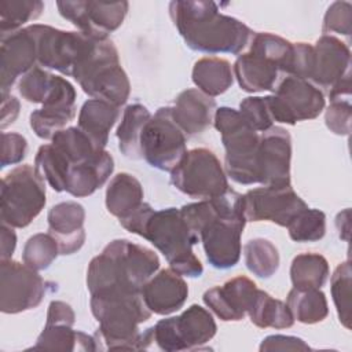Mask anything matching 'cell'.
<instances>
[{
    "label": "cell",
    "instance_id": "1",
    "mask_svg": "<svg viewBox=\"0 0 352 352\" xmlns=\"http://www.w3.org/2000/svg\"><path fill=\"white\" fill-rule=\"evenodd\" d=\"M180 212L202 242L206 260L219 270L238 264L241 236L246 224L242 209V194L228 188L224 194L187 204Z\"/></svg>",
    "mask_w": 352,
    "mask_h": 352
},
{
    "label": "cell",
    "instance_id": "2",
    "mask_svg": "<svg viewBox=\"0 0 352 352\" xmlns=\"http://www.w3.org/2000/svg\"><path fill=\"white\" fill-rule=\"evenodd\" d=\"M169 15L187 47L199 52L238 55L254 34L239 19L221 14L213 1H170Z\"/></svg>",
    "mask_w": 352,
    "mask_h": 352
},
{
    "label": "cell",
    "instance_id": "3",
    "mask_svg": "<svg viewBox=\"0 0 352 352\" xmlns=\"http://www.w3.org/2000/svg\"><path fill=\"white\" fill-rule=\"evenodd\" d=\"M91 311L99 322L96 341L107 349H146L153 342V327L139 331V324L148 320L151 311L140 293L102 290L91 293Z\"/></svg>",
    "mask_w": 352,
    "mask_h": 352
},
{
    "label": "cell",
    "instance_id": "4",
    "mask_svg": "<svg viewBox=\"0 0 352 352\" xmlns=\"http://www.w3.org/2000/svg\"><path fill=\"white\" fill-rule=\"evenodd\" d=\"M158 268L160 258L151 249L128 239H114L91 260L87 287L89 293L100 290L140 293Z\"/></svg>",
    "mask_w": 352,
    "mask_h": 352
},
{
    "label": "cell",
    "instance_id": "5",
    "mask_svg": "<svg viewBox=\"0 0 352 352\" xmlns=\"http://www.w3.org/2000/svg\"><path fill=\"white\" fill-rule=\"evenodd\" d=\"M138 235L153 243L164 254L169 267L182 276L198 278L202 275L204 267L192 252V246L199 242V238L190 228L180 209H153Z\"/></svg>",
    "mask_w": 352,
    "mask_h": 352
},
{
    "label": "cell",
    "instance_id": "6",
    "mask_svg": "<svg viewBox=\"0 0 352 352\" xmlns=\"http://www.w3.org/2000/svg\"><path fill=\"white\" fill-rule=\"evenodd\" d=\"M213 124L226 148V173L239 184H256V155L261 132L254 131L239 110L227 106L216 109Z\"/></svg>",
    "mask_w": 352,
    "mask_h": 352
},
{
    "label": "cell",
    "instance_id": "7",
    "mask_svg": "<svg viewBox=\"0 0 352 352\" xmlns=\"http://www.w3.org/2000/svg\"><path fill=\"white\" fill-rule=\"evenodd\" d=\"M73 78L92 99H100L121 107L129 98L128 76L120 65L114 43L109 38L96 41L94 52L74 73Z\"/></svg>",
    "mask_w": 352,
    "mask_h": 352
},
{
    "label": "cell",
    "instance_id": "8",
    "mask_svg": "<svg viewBox=\"0 0 352 352\" xmlns=\"http://www.w3.org/2000/svg\"><path fill=\"white\" fill-rule=\"evenodd\" d=\"M0 190V219L12 228L28 227L45 205V180L32 165L11 169Z\"/></svg>",
    "mask_w": 352,
    "mask_h": 352
},
{
    "label": "cell",
    "instance_id": "9",
    "mask_svg": "<svg viewBox=\"0 0 352 352\" xmlns=\"http://www.w3.org/2000/svg\"><path fill=\"white\" fill-rule=\"evenodd\" d=\"M37 44V63L73 77L95 50L96 41L81 32H67L48 25H30Z\"/></svg>",
    "mask_w": 352,
    "mask_h": 352
},
{
    "label": "cell",
    "instance_id": "10",
    "mask_svg": "<svg viewBox=\"0 0 352 352\" xmlns=\"http://www.w3.org/2000/svg\"><path fill=\"white\" fill-rule=\"evenodd\" d=\"M170 182L180 192L198 199L219 197L230 188L219 158L205 147L187 151L170 170Z\"/></svg>",
    "mask_w": 352,
    "mask_h": 352
},
{
    "label": "cell",
    "instance_id": "11",
    "mask_svg": "<svg viewBox=\"0 0 352 352\" xmlns=\"http://www.w3.org/2000/svg\"><path fill=\"white\" fill-rule=\"evenodd\" d=\"M186 142L187 136L172 117V107H160L143 126L142 158L153 168L170 172L187 153Z\"/></svg>",
    "mask_w": 352,
    "mask_h": 352
},
{
    "label": "cell",
    "instance_id": "12",
    "mask_svg": "<svg viewBox=\"0 0 352 352\" xmlns=\"http://www.w3.org/2000/svg\"><path fill=\"white\" fill-rule=\"evenodd\" d=\"M217 326L212 314L198 304L182 315L161 319L153 326L154 342L166 352L201 349L216 334Z\"/></svg>",
    "mask_w": 352,
    "mask_h": 352
},
{
    "label": "cell",
    "instance_id": "13",
    "mask_svg": "<svg viewBox=\"0 0 352 352\" xmlns=\"http://www.w3.org/2000/svg\"><path fill=\"white\" fill-rule=\"evenodd\" d=\"M272 121L294 125L316 118L324 109V95L312 82L294 76L283 77L275 94L265 96Z\"/></svg>",
    "mask_w": 352,
    "mask_h": 352
},
{
    "label": "cell",
    "instance_id": "14",
    "mask_svg": "<svg viewBox=\"0 0 352 352\" xmlns=\"http://www.w3.org/2000/svg\"><path fill=\"white\" fill-rule=\"evenodd\" d=\"M47 282L36 270L11 258L0 263V309L19 314L38 307L45 296Z\"/></svg>",
    "mask_w": 352,
    "mask_h": 352
},
{
    "label": "cell",
    "instance_id": "15",
    "mask_svg": "<svg viewBox=\"0 0 352 352\" xmlns=\"http://www.w3.org/2000/svg\"><path fill=\"white\" fill-rule=\"evenodd\" d=\"M307 208L308 205L297 195L292 184L257 187L242 195L246 221H272L280 227H287Z\"/></svg>",
    "mask_w": 352,
    "mask_h": 352
},
{
    "label": "cell",
    "instance_id": "16",
    "mask_svg": "<svg viewBox=\"0 0 352 352\" xmlns=\"http://www.w3.org/2000/svg\"><path fill=\"white\" fill-rule=\"evenodd\" d=\"M309 82L329 94L344 92L351 88V51L340 38L323 34L312 45Z\"/></svg>",
    "mask_w": 352,
    "mask_h": 352
},
{
    "label": "cell",
    "instance_id": "17",
    "mask_svg": "<svg viewBox=\"0 0 352 352\" xmlns=\"http://www.w3.org/2000/svg\"><path fill=\"white\" fill-rule=\"evenodd\" d=\"M59 14L81 33L95 40H106L117 30L128 12V1H56Z\"/></svg>",
    "mask_w": 352,
    "mask_h": 352
},
{
    "label": "cell",
    "instance_id": "18",
    "mask_svg": "<svg viewBox=\"0 0 352 352\" xmlns=\"http://www.w3.org/2000/svg\"><path fill=\"white\" fill-rule=\"evenodd\" d=\"M292 139L289 132L272 125L260 133V143L256 155L257 183L263 186L290 184Z\"/></svg>",
    "mask_w": 352,
    "mask_h": 352
},
{
    "label": "cell",
    "instance_id": "19",
    "mask_svg": "<svg viewBox=\"0 0 352 352\" xmlns=\"http://www.w3.org/2000/svg\"><path fill=\"white\" fill-rule=\"evenodd\" d=\"M76 89L63 77L55 76L54 87L44 100L41 109L30 114V128L33 132L45 140H51L56 132L76 117Z\"/></svg>",
    "mask_w": 352,
    "mask_h": 352
},
{
    "label": "cell",
    "instance_id": "20",
    "mask_svg": "<svg viewBox=\"0 0 352 352\" xmlns=\"http://www.w3.org/2000/svg\"><path fill=\"white\" fill-rule=\"evenodd\" d=\"M37 44L30 25L14 33L1 36L0 47V88L1 96L8 95L18 77L34 67Z\"/></svg>",
    "mask_w": 352,
    "mask_h": 352
},
{
    "label": "cell",
    "instance_id": "21",
    "mask_svg": "<svg viewBox=\"0 0 352 352\" xmlns=\"http://www.w3.org/2000/svg\"><path fill=\"white\" fill-rule=\"evenodd\" d=\"M258 287L248 276H235L223 286H214L204 293L205 305L224 322H238L248 315Z\"/></svg>",
    "mask_w": 352,
    "mask_h": 352
},
{
    "label": "cell",
    "instance_id": "22",
    "mask_svg": "<svg viewBox=\"0 0 352 352\" xmlns=\"http://www.w3.org/2000/svg\"><path fill=\"white\" fill-rule=\"evenodd\" d=\"M140 294L151 314L169 315L184 305L188 286L180 274L172 268H164L144 283Z\"/></svg>",
    "mask_w": 352,
    "mask_h": 352
},
{
    "label": "cell",
    "instance_id": "23",
    "mask_svg": "<svg viewBox=\"0 0 352 352\" xmlns=\"http://www.w3.org/2000/svg\"><path fill=\"white\" fill-rule=\"evenodd\" d=\"M48 234H51L59 246V254H73L78 252L85 242V210L76 201H66L54 205L48 214Z\"/></svg>",
    "mask_w": 352,
    "mask_h": 352
},
{
    "label": "cell",
    "instance_id": "24",
    "mask_svg": "<svg viewBox=\"0 0 352 352\" xmlns=\"http://www.w3.org/2000/svg\"><path fill=\"white\" fill-rule=\"evenodd\" d=\"M282 73L275 60L252 50L239 55L234 63V76L239 87L252 94L275 91Z\"/></svg>",
    "mask_w": 352,
    "mask_h": 352
},
{
    "label": "cell",
    "instance_id": "25",
    "mask_svg": "<svg viewBox=\"0 0 352 352\" xmlns=\"http://www.w3.org/2000/svg\"><path fill=\"white\" fill-rule=\"evenodd\" d=\"M216 102L197 88H188L177 95L172 117L186 136L202 133L213 121Z\"/></svg>",
    "mask_w": 352,
    "mask_h": 352
},
{
    "label": "cell",
    "instance_id": "26",
    "mask_svg": "<svg viewBox=\"0 0 352 352\" xmlns=\"http://www.w3.org/2000/svg\"><path fill=\"white\" fill-rule=\"evenodd\" d=\"M113 169V157L109 151L100 150L92 158L69 169L66 191L77 198L88 197L106 183Z\"/></svg>",
    "mask_w": 352,
    "mask_h": 352
},
{
    "label": "cell",
    "instance_id": "27",
    "mask_svg": "<svg viewBox=\"0 0 352 352\" xmlns=\"http://www.w3.org/2000/svg\"><path fill=\"white\" fill-rule=\"evenodd\" d=\"M120 116V107L100 99H88L80 109L77 126L89 138L95 147L104 150L109 142V132Z\"/></svg>",
    "mask_w": 352,
    "mask_h": 352
},
{
    "label": "cell",
    "instance_id": "28",
    "mask_svg": "<svg viewBox=\"0 0 352 352\" xmlns=\"http://www.w3.org/2000/svg\"><path fill=\"white\" fill-rule=\"evenodd\" d=\"M143 204V187L129 173L116 175L106 188V208L118 220L129 216Z\"/></svg>",
    "mask_w": 352,
    "mask_h": 352
},
{
    "label": "cell",
    "instance_id": "29",
    "mask_svg": "<svg viewBox=\"0 0 352 352\" xmlns=\"http://www.w3.org/2000/svg\"><path fill=\"white\" fill-rule=\"evenodd\" d=\"M34 349H55V351H96L98 341L94 337L73 330L72 324L45 323L43 331L37 337Z\"/></svg>",
    "mask_w": 352,
    "mask_h": 352
},
{
    "label": "cell",
    "instance_id": "30",
    "mask_svg": "<svg viewBox=\"0 0 352 352\" xmlns=\"http://www.w3.org/2000/svg\"><path fill=\"white\" fill-rule=\"evenodd\" d=\"M191 76L198 89L210 98L224 94L234 82L230 62L216 56L198 59L192 67Z\"/></svg>",
    "mask_w": 352,
    "mask_h": 352
},
{
    "label": "cell",
    "instance_id": "31",
    "mask_svg": "<svg viewBox=\"0 0 352 352\" xmlns=\"http://www.w3.org/2000/svg\"><path fill=\"white\" fill-rule=\"evenodd\" d=\"M294 320L304 324L319 323L329 315L324 293L318 287H293L286 298Z\"/></svg>",
    "mask_w": 352,
    "mask_h": 352
},
{
    "label": "cell",
    "instance_id": "32",
    "mask_svg": "<svg viewBox=\"0 0 352 352\" xmlns=\"http://www.w3.org/2000/svg\"><path fill=\"white\" fill-rule=\"evenodd\" d=\"M151 114L140 103H133L125 107L121 122L117 128V139L120 151L131 160H140V136L144 124L150 120Z\"/></svg>",
    "mask_w": 352,
    "mask_h": 352
},
{
    "label": "cell",
    "instance_id": "33",
    "mask_svg": "<svg viewBox=\"0 0 352 352\" xmlns=\"http://www.w3.org/2000/svg\"><path fill=\"white\" fill-rule=\"evenodd\" d=\"M248 315L252 323L260 329H289L294 324V318L286 302L274 298L264 290H257Z\"/></svg>",
    "mask_w": 352,
    "mask_h": 352
},
{
    "label": "cell",
    "instance_id": "34",
    "mask_svg": "<svg viewBox=\"0 0 352 352\" xmlns=\"http://www.w3.org/2000/svg\"><path fill=\"white\" fill-rule=\"evenodd\" d=\"M330 270L327 260L318 253H302L293 258L290 265V279L293 287H318L320 289Z\"/></svg>",
    "mask_w": 352,
    "mask_h": 352
},
{
    "label": "cell",
    "instance_id": "35",
    "mask_svg": "<svg viewBox=\"0 0 352 352\" xmlns=\"http://www.w3.org/2000/svg\"><path fill=\"white\" fill-rule=\"evenodd\" d=\"M34 168L56 192L66 191L69 164L65 155L52 144H43L34 158Z\"/></svg>",
    "mask_w": 352,
    "mask_h": 352
},
{
    "label": "cell",
    "instance_id": "36",
    "mask_svg": "<svg viewBox=\"0 0 352 352\" xmlns=\"http://www.w3.org/2000/svg\"><path fill=\"white\" fill-rule=\"evenodd\" d=\"M243 258L248 270L263 279L271 278L279 267V253L272 242L254 238L245 243Z\"/></svg>",
    "mask_w": 352,
    "mask_h": 352
},
{
    "label": "cell",
    "instance_id": "37",
    "mask_svg": "<svg viewBox=\"0 0 352 352\" xmlns=\"http://www.w3.org/2000/svg\"><path fill=\"white\" fill-rule=\"evenodd\" d=\"M44 10L40 0L0 1V33L1 36L14 33L29 21L37 19Z\"/></svg>",
    "mask_w": 352,
    "mask_h": 352
},
{
    "label": "cell",
    "instance_id": "38",
    "mask_svg": "<svg viewBox=\"0 0 352 352\" xmlns=\"http://www.w3.org/2000/svg\"><path fill=\"white\" fill-rule=\"evenodd\" d=\"M59 254V246L51 234L38 232L30 236L22 252V260L36 271L47 270Z\"/></svg>",
    "mask_w": 352,
    "mask_h": 352
},
{
    "label": "cell",
    "instance_id": "39",
    "mask_svg": "<svg viewBox=\"0 0 352 352\" xmlns=\"http://www.w3.org/2000/svg\"><path fill=\"white\" fill-rule=\"evenodd\" d=\"M289 236L294 242H315L326 234V216L319 209H304L287 226Z\"/></svg>",
    "mask_w": 352,
    "mask_h": 352
},
{
    "label": "cell",
    "instance_id": "40",
    "mask_svg": "<svg viewBox=\"0 0 352 352\" xmlns=\"http://www.w3.org/2000/svg\"><path fill=\"white\" fill-rule=\"evenodd\" d=\"M351 264L344 261L337 265L330 279L331 297L338 319L345 329L351 327Z\"/></svg>",
    "mask_w": 352,
    "mask_h": 352
},
{
    "label": "cell",
    "instance_id": "41",
    "mask_svg": "<svg viewBox=\"0 0 352 352\" xmlns=\"http://www.w3.org/2000/svg\"><path fill=\"white\" fill-rule=\"evenodd\" d=\"M55 76L40 66H34L19 78L18 91L28 102L43 104L54 87Z\"/></svg>",
    "mask_w": 352,
    "mask_h": 352
},
{
    "label": "cell",
    "instance_id": "42",
    "mask_svg": "<svg viewBox=\"0 0 352 352\" xmlns=\"http://www.w3.org/2000/svg\"><path fill=\"white\" fill-rule=\"evenodd\" d=\"M239 113L257 132H264L274 125L265 96H248L239 104Z\"/></svg>",
    "mask_w": 352,
    "mask_h": 352
},
{
    "label": "cell",
    "instance_id": "43",
    "mask_svg": "<svg viewBox=\"0 0 352 352\" xmlns=\"http://www.w3.org/2000/svg\"><path fill=\"white\" fill-rule=\"evenodd\" d=\"M352 29V4L349 1H334L327 8L322 32L323 34L338 33L349 36Z\"/></svg>",
    "mask_w": 352,
    "mask_h": 352
},
{
    "label": "cell",
    "instance_id": "44",
    "mask_svg": "<svg viewBox=\"0 0 352 352\" xmlns=\"http://www.w3.org/2000/svg\"><path fill=\"white\" fill-rule=\"evenodd\" d=\"M352 107L349 98L333 99L324 113L326 126L336 135L346 136L351 132Z\"/></svg>",
    "mask_w": 352,
    "mask_h": 352
},
{
    "label": "cell",
    "instance_id": "45",
    "mask_svg": "<svg viewBox=\"0 0 352 352\" xmlns=\"http://www.w3.org/2000/svg\"><path fill=\"white\" fill-rule=\"evenodd\" d=\"M28 150L25 136L16 132H1V168L21 162Z\"/></svg>",
    "mask_w": 352,
    "mask_h": 352
},
{
    "label": "cell",
    "instance_id": "46",
    "mask_svg": "<svg viewBox=\"0 0 352 352\" xmlns=\"http://www.w3.org/2000/svg\"><path fill=\"white\" fill-rule=\"evenodd\" d=\"M309 345L293 336H268L260 344V351H309Z\"/></svg>",
    "mask_w": 352,
    "mask_h": 352
},
{
    "label": "cell",
    "instance_id": "47",
    "mask_svg": "<svg viewBox=\"0 0 352 352\" xmlns=\"http://www.w3.org/2000/svg\"><path fill=\"white\" fill-rule=\"evenodd\" d=\"M74 320H76V315L69 304L58 300L50 302L45 323H65V324L73 326Z\"/></svg>",
    "mask_w": 352,
    "mask_h": 352
},
{
    "label": "cell",
    "instance_id": "48",
    "mask_svg": "<svg viewBox=\"0 0 352 352\" xmlns=\"http://www.w3.org/2000/svg\"><path fill=\"white\" fill-rule=\"evenodd\" d=\"M19 114V102L12 95L1 96V129L12 124Z\"/></svg>",
    "mask_w": 352,
    "mask_h": 352
},
{
    "label": "cell",
    "instance_id": "49",
    "mask_svg": "<svg viewBox=\"0 0 352 352\" xmlns=\"http://www.w3.org/2000/svg\"><path fill=\"white\" fill-rule=\"evenodd\" d=\"M1 260H8L12 257L16 246V235L12 227L1 223Z\"/></svg>",
    "mask_w": 352,
    "mask_h": 352
}]
</instances>
